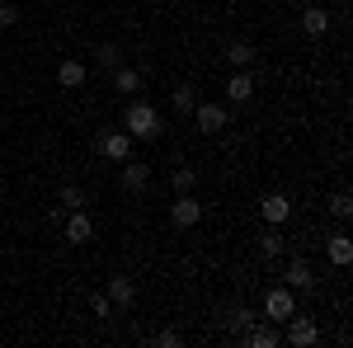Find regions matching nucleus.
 <instances>
[{
    "label": "nucleus",
    "mask_w": 353,
    "mask_h": 348,
    "mask_svg": "<svg viewBox=\"0 0 353 348\" xmlns=\"http://www.w3.org/2000/svg\"><path fill=\"white\" fill-rule=\"evenodd\" d=\"M0 268H5V264H0Z\"/></svg>",
    "instance_id": "nucleus-28"
},
{
    "label": "nucleus",
    "mask_w": 353,
    "mask_h": 348,
    "mask_svg": "<svg viewBox=\"0 0 353 348\" xmlns=\"http://www.w3.org/2000/svg\"><path fill=\"white\" fill-rule=\"evenodd\" d=\"M61 236H66V240H71V245H85V240H90V236H94V221H90V216H85L81 207H76V216L66 221V231H61Z\"/></svg>",
    "instance_id": "nucleus-8"
},
{
    "label": "nucleus",
    "mask_w": 353,
    "mask_h": 348,
    "mask_svg": "<svg viewBox=\"0 0 353 348\" xmlns=\"http://www.w3.org/2000/svg\"><path fill=\"white\" fill-rule=\"evenodd\" d=\"M259 212H264L269 226H283V221L292 216V203H288V193H269V198L259 203Z\"/></svg>",
    "instance_id": "nucleus-6"
},
{
    "label": "nucleus",
    "mask_w": 353,
    "mask_h": 348,
    "mask_svg": "<svg viewBox=\"0 0 353 348\" xmlns=\"http://www.w3.org/2000/svg\"><path fill=\"white\" fill-rule=\"evenodd\" d=\"M193 104H198L193 85H179V90H174V108H179V113H193Z\"/></svg>",
    "instance_id": "nucleus-20"
},
{
    "label": "nucleus",
    "mask_w": 353,
    "mask_h": 348,
    "mask_svg": "<svg viewBox=\"0 0 353 348\" xmlns=\"http://www.w3.org/2000/svg\"><path fill=\"white\" fill-rule=\"evenodd\" d=\"M193 179H198L193 170H174V188H179V193H189V188H193Z\"/></svg>",
    "instance_id": "nucleus-25"
},
{
    "label": "nucleus",
    "mask_w": 353,
    "mask_h": 348,
    "mask_svg": "<svg viewBox=\"0 0 353 348\" xmlns=\"http://www.w3.org/2000/svg\"><path fill=\"white\" fill-rule=\"evenodd\" d=\"M146 179H151V170H146V165H123V184L128 188H146Z\"/></svg>",
    "instance_id": "nucleus-18"
},
{
    "label": "nucleus",
    "mask_w": 353,
    "mask_h": 348,
    "mask_svg": "<svg viewBox=\"0 0 353 348\" xmlns=\"http://www.w3.org/2000/svg\"><path fill=\"white\" fill-rule=\"evenodd\" d=\"M241 339H245V348H278L283 344V334H278V325H259V320H250L241 329Z\"/></svg>",
    "instance_id": "nucleus-4"
},
{
    "label": "nucleus",
    "mask_w": 353,
    "mask_h": 348,
    "mask_svg": "<svg viewBox=\"0 0 353 348\" xmlns=\"http://www.w3.org/2000/svg\"><path fill=\"white\" fill-rule=\"evenodd\" d=\"M283 278H288V287H311V283H316L306 259H288V273H283Z\"/></svg>",
    "instance_id": "nucleus-13"
},
{
    "label": "nucleus",
    "mask_w": 353,
    "mask_h": 348,
    "mask_svg": "<svg viewBox=\"0 0 353 348\" xmlns=\"http://www.w3.org/2000/svg\"><path fill=\"white\" fill-rule=\"evenodd\" d=\"M61 207H71V212H76V207H85V193L76 184H66V188H61Z\"/></svg>",
    "instance_id": "nucleus-21"
},
{
    "label": "nucleus",
    "mask_w": 353,
    "mask_h": 348,
    "mask_svg": "<svg viewBox=\"0 0 353 348\" xmlns=\"http://www.w3.org/2000/svg\"><path fill=\"white\" fill-rule=\"evenodd\" d=\"M156 132H161V113L146 104V99L128 104V136H156Z\"/></svg>",
    "instance_id": "nucleus-1"
},
{
    "label": "nucleus",
    "mask_w": 353,
    "mask_h": 348,
    "mask_svg": "<svg viewBox=\"0 0 353 348\" xmlns=\"http://www.w3.org/2000/svg\"><path fill=\"white\" fill-rule=\"evenodd\" d=\"M193 118H198V132H221L226 127V104H193Z\"/></svg>",
    "instance_id": "nucleus-5"
},
{
    "label": "nucleus",
    "mask_w": 353,
    "mask_h": 348,
    "mask_svg": "<svg viewBox=\"0 0 353 348\" xmlns=\"http://www.w3.org/2000/svg\"><path fill=\"white\" fill-rule=\"evenodd\" d=\"M113 85H118L123 94H137V90H141V76H137L132 66H113Z\"/></svg>",
    "instance_id": "nucleus-15"
},
{
    "label": "nucleus",
    "mask_w": 353,
    "mask_h": 348,
    "mask_svg": "<svg viewBox=\"0 0 353 348\" xmlns=\"http://www.w3.org/2000/svg\"><path fill=\"white\" fill-rule=\"evenodd\" d=\"M301 28H306L311 38H321V33L330 28V14L321 10V5H311V10H301Z\"/></svg>",
    "instance_id": "nucleus-12"
},
{
    "label": "nucleus",
    "mask_w": 353,
    "mask_h": 348,
    "mask_svg": "<svg viewBox=\"0 0 353 348\" xmlns=\"http://www.w3.org/2000/svg\"><path fill=\"white\" fill-rule=\"evenodd\" d=\"M14 24H19V5L5 0V5H0V28H14Z\"/></svg>",
    "instance_id": "nucleus-24"
},
{
    "label": "nucleus",
    "mask_w": 353,
    "mask_h": 348,
    "mask_svg": "<svg viewBox=\"0 0 353 348\" xmlns=\"http://www.w3.org/2000/svg\"><path fill=\"white\" fill-rule=\"evenodd\" d=\"M118 48H113V43H104V48H99V66H118Z\"/></svg>",
    "instance_id": "nucleus-26"
},
{
    "label": "nucleus",
    "mask_w": 353,
    "mask_h": 348,
    "mask_svg": "<svg viewBox=\"0 0 353 348\" xmlns=\"http://www.w3.org/2000/svg\"><path fill=\"white\" fill-rule=\"evenodd\" d=\"M330 212L334 216H353V198L349 193H334V198H330Z\"/></svg>",
    "instance_id": "nucleus-22"
},
{
    "label": "nucleus",
    "mask_w": 353,
    "mask_h": 348,
    "mask_svg": "<svg viewBox=\"0 0 353 348\" xmlns=\"http://www.w3.org/2000/svg\"><path fill=\"white\" fill-rule=\"evenodd\" d=\"M250 320H254V311H245V306H236V311L226 316V325H231V329H245Z\"/></svg>",
    "instance_id": "nucleus-23"
},
{
    "label": "nucleus",
    "mask_w": 353,
    "mask_h": 348,
    "mask_svg": "<svg viewBox=\"0 0 353 348\" xmlns=\"http://www.w3.org/2000/svg\"><path fill=\"white\" fill-rule=\"evenodd\" d=\"M330 259H334V264L344 268L353 259V245H349V236H330Z\"/></svg>",
    "instance_id": "nucleus-17"
},
{
    "label": "nucleus",
    "mask_w": 353,
    "mask_h": 348,
    "mask_svg": "<svg viewBox=\"0 0 353 348\" xmlns=\"http://www.w3.org/2000/svg\"><path fill=\"white\" fill-rule=\"evenodd\" d=\"M99 151H104L109 161H128V156H132V136H128V132H113V136L99 141Z\"/></svg>",
    "instance_id": "nucleus-10"
},
{
    "label": "nucleus",
    "mask_w": 353,
    "mask_h": 348,
    "mask_svg": "<svg viewBox=\"0 0 353 348\" xmlns=\"http://www.w3.org/2000/svg\"><path fill=\"white\" fill-rule=\"evenodd\" d=\"M259 254H264V259H278V254H283V236H278V231H264V236H259Z\"/></svg>",
    "instance_id": "nucleus-19"
},
{
    "label": "nucleus",
    "mask_w": 353,
    "mask_h": 348,
    "mask_svg": "<svg viewBox=\"0 0 353 348\" xmlns=\"http://www.w3.org/2000/svg\"><path fill=\"white\" fill-rule=\"evenodd\" d=\"M170 216H174V226H179V231H189V226H198V216H203V207L193 203L189 193H179V198H174V207H170Z\"/></svg>",
    "instance_id": "nucleus-7"
},
{
    "label": "nucleus",
    "mask_w": 353,
    "mask_h": 348,
    "mask_svg": "<svg viewBox=\"0 0 353 348\" xmlns=\"http://www.w3.org/2000/svg\"><path fill=\"white\" fill-rule=\"evenodd\" d=\"M226 61H231L236 71H250V61H254V48H250V43H231V48H226Z\"/></svg>",
    "instance_id": "nucleus-16"
},
{
    "label": "nucleus",
    "mask_w": 353,
    "mask_h": 348,
    "mask_svg": "<svg viewBox=\"0 0 353 348\" xmlns=\"http://www.w3.org/2000/svg\"><path fill=\"white\" fill-rule=\"evenodd\" d=\"M109 301H118V306H132L137 301V287H132V278H109Z\"/></svg>",
    "instance_id": "nucleus-11"
},
{
    "label": "nucleus",
    "mask_w": 353,
    "mask_h": 348,
    "mask_svg": "<svg viewBox=\"0 0 353 348\" xmlns=\"http://www.w3.org/2000/svg\"><path fill=\"white\" fill-rule=\"evenodd\" d=\"M250 94H254V81H250V71H236V76L226 81V99H231V104H250Z\"/></svg>",
    "instance_id": "nucleus-9"
},
{
    "label": "nucleus",
    "mask_w": 353,
    "mask_h": 348,
    "mask_svg": "<svg viewBox=\"0 0 353 348\" xmlns=\"http://www.w3.org/2000/svg\"><path fill=\"white\" fill-rule=\"evenodd\" d=\"M292 311H297V296H292V287H273V292L264 296V316H269L273 325H283Z\"/></svg>",
    "instance_id": "nucleus-3"
},
{
    "label": "nucleus",
    "mask_w": 353,
    "mask_h": 348,
    "mask_svg": "<svg viewBox=\"0 0 353 348\" xmlns=\"http://www.w3.org/2000/svg\"><path fill=\"white\" fill-rule=\"evenodd\" d=\"M283 329H288L283 339H288L292 348H311V344H321V329H316V320H311V316H297V311H292V316L283 320Z\"/></svg>",
    "instance_id": "nucleus-2"
},
{
    "label": "nucleus",
    "mask_w": 353,
    "mask_h": 348,
    "mask_svg": "<svg viewBox=\"0 0 353 348\" xmlns=\"http://www.w3.org/2000/svg\"><path fill=\"white\" fill-rule=\"evenodd\" d=\"M57 85H66V90L85 85V66L81 61H61V66H57Z\"/></svg>",
    "instance_id": "nucleus-14"
},
{
    "label": "nucleus",
    "mask_w": 353,
    "mask_h": 348,
    "mask_svg": "<svg viewBox=\"0 0 353 348\" xmlns=\"http://www.w3.org/2000/svg\"><path fill=\"white\" fill-rule=\"evenodd\" d=\"M156 344H161V348H179L184 339H179V329H161V339H156Z\"/></svg>",
    "instance_id": "nucleus-27"
}]
</instances>
